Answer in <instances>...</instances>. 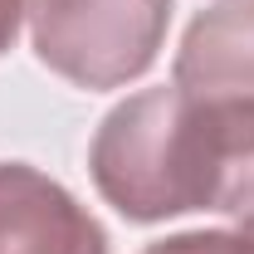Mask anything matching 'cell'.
<instances>
[{"label": "cell", "mask_w": 254, "mask_h": 254, "mask_svg": "<svg viewBox=\"0 0 254 254\" xmlns=\"http://www.w3.org/2000/svg\"><path fill=\"white\" fill-rule=\"evenodd\" d=\"M93 186L98 195L137 225L200 210L195 195V98L171 88L118 103L93 132Z\"/></svg>", "instance_id": "obj_1"}, {"label": "cell", "mask_w": 254, "mask_h": 254, "mask_svg": "<svg viewBox=\"0 0 254 254\" xmlns=\"http://www.w3.org/2000/svg\"><path fill=\"white\" fill-rule=\"evenodd\" d=\"M34 54L78 88H123L157 64L171 0H34Z\"/></svg>", "instance_id": "obj_2"}, {"label": "cell", "mask_w": 254, "mask_h": 254, "mask_svg": "<svg viewBox=\"0 0 254 254\" xmlns=\"http://www.w3.org/2000/svg\"><path fill=\"white\" fill-rule=\"evenodd\" d=\"M0 254H108V235L54 176L0 161Z\"/></svg>", "instance_id": "obj_3"}, {"label": "cell", "mask_w": 254, "mask_h": 254, "mask_svg": "<svg viewBox=\"0 0 254 254\" xmlns=\"http://www.w3.org/2000/svg\"><path fill=\"white\" fill-rule=\"evenodd\" d=\"M195 195L254 225V98H195Z\"/></svg>", "instance_id": "obj_4"}, {"label": "cell", "mask_w": 254, "mask_h": 254, "mask_svg": "<svg viewBox=\"0 0 254 254\" xmlns=\"http://www.w3.org/2000/svg\"><path fill=\"white\" fill-rule=\"evenodd\" d=\"M171 83L190 98H254V0H225L190 20Z\"/></svg>", "instance_id": "obj_5"}, {"label": "cell", "mask_w": 254, "mask_h": 254, "mask_svg": "<svg viewBox=\"0 0 254 254\" xmlns=\"http://www.w3.org/2000/svg\"><path fill=\"white\" fill-rule=\"evenodd\" d=\"M142 254H254V225L240 230H186V235H166Z\"/></svg>", "instance_id": "obj_6"}, {"label": "cell", "mask_w": 254, "mask_h": 254, "mask_svg": "<svg viewBox=\"0 0 254 254\" xmlns=\"http://www.w3.org/2000/svg\"><path fill=\"white\" fill-rule=\"evenodd\" d=\"M20 20H25V0H0V54L15 44V34H20Z\"/></svg>", "instance_id": "obj_7"}]
</instances>
